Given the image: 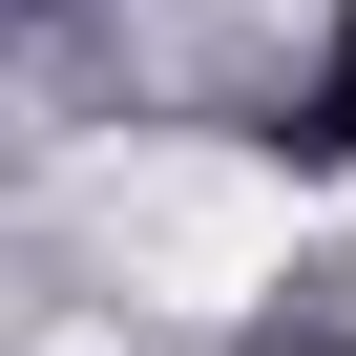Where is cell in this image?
Masks as SVG:
<instances>
[{"label": "cell", "mask_w": 356, "mask_h": 356, "mask_svg": "<svg viewBox=\"0 0 356 356\" xmlns=\"http://www.w3.org/2000/svg\"><path fill=\"white\" fill-rule=\"evenodd\" d=\"M105 252H126V293H168V314H252L273 273H293V189L252 147H147L126 189H105Z\"/></svg>", "instance_id": "1"}]
</instances>
